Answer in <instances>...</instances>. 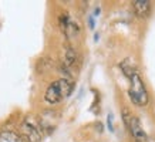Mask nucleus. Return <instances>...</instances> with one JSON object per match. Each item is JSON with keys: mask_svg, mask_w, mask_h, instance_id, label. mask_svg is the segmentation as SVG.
I'll return each mask as SVG.
<instances>
[{"mask_svg": "<svg viewBox=\"0 0 155 142\" xmlns=\"http://www.w3.org/2000/svg\"><path fill=\"white\" fill-rule=\"evenodd\" d=\"M73 88H74V80L60 78L48 85V88L44 92V99L47 104L56 105L64 98H67L73 92Z\"/></svg>", "mask_w": 155, "mask_h": 142, "instance_id": "f257e3e1", "label": "nucleus"}, {"mask_svg": "<svg viewBox=\"0 0 155 142\" xmlns=\"http://www.w3.org/2000/svg\"><path fill=\"white\" fill-rule=\"evenodd\" d=\"M131 81V85H130V98L135 105H140V107H144V105L148 104V91H147L145 82L142 80V77L137 73L130 78Z\"/></svg>", "mask_w": 155, "mask_h": 142, "instance_id": "f03ea898", "label": "nucleus"}, {"mask_svg": "<svg viewBox=\"0 0 155 142\" xmlns=\"http://www.w3.org/2000/svg\"><path fill=\"white\" fill-rule=\"evenodd\" d=\"M20 135L24 138L26 142H41L43 139V129L40 122L33 117H26L23 122L20 124Z\"/></svg>", "mask_w": 155, "mask_h": 142, "instance_id": "7ed1b4c3", "label": "nucleus"}, {"mask_svg": "<svg viewBox=\"0 0 155 142\" xmlns=\"http://www.w3.org/2000/svg\"><path fill=\"white\" fill-rule=\"evenodd\" d=\"M60 28L64 33V36L68 38L74 37L78 33V26L73 21V19L68 16V13H63L60 16Z\"/></svg>", "mask_w": 155, "mask_h": 142, "instance_id": "20e7f679", "label": "nucleus"}, {"mask_svg": "<svg viewBox=\"0 0 155 142\" xmlns=\"http://www.w3.org/2000/svg\"><path fill=\"white\" fill-rule=\"evenodd\" d=\"M128 131L131 132V135L134 137L135 142H148V137H147V134H145V131H144V128H142L138 117H134V115H132L130 127H128Z\"/></svg>", "mask_w": 155, "mask_h": 142, "instance_id": "39448f33", "label": "nucleus"}, {"mask_svg": "<svg viewBox=\"0 0 155 142\" xmlns=\"http://www.w3.org/2000/svg\"><path fill=\"white\" fill-rule=\"evenodd\" d=\"M132 7L134 11L138 17L141 19H147L151 14V2L150 0H134L132 2Z\"/></svg>", "mask_w": 155, "mask_h": 142, "instance_id": "423d86ee", "label": "nucleus"}, {"mask_svg": "<svg viewBox=\"0 0 155 142\" xmlns=\"http://www.w3.org/2000/svg\"><path fill=\"white\" fill-rule=\"evenodd\" d=\"M61 63L66 67H68L70 70H73V67L77 66V63H78V54H77V51H75V48L73 46L67 44L66 47H64V58L61 60Z\"/></svg>", "mask_w": 155, "mask_h": 142, "instance_id": "0eeeda50", "label": "nucleus"}, {"mask_svg": "<svg viewBox=\"0 0 155 142\" xmlns=\"http://www.w3.org/2000/svg\"><path fill=\"white\" fill-rule=\"evenodd\" d=\"M0 142H26L24 138L20 134L10 131V129H3L0 131Z\"/></svg>", "mask_w": 155, "mask_h": 142, "instance_id": "6e6552de", "label": "nucleus"}, {"mask_svg": "<svg viewBox=\"0 0 155 142\" xmlns=\"http://www.w3.org/2000/svg\"><path fill=\"white\" fill-rule=\"evenodd\" d=\"M120 67H121L122 73H124V76L128 77V78H131L134 74H137L138 71H137V66L135 63L132 61V58H125L124 61L120 64Z\"/></svg>", "mask_w": 155, "mask_h": 142, "instance_id": "1a4fd4ad", "label": "nucleus"}, {"mask_svg": "<svg viewBox=\"0 0 155 142\" xmlns=\"http://www.w3.org/2000/svg\"><path fill=\"white\" fill-rule=\"evenodd\" d=\"M131 118H132V114L131 111L128 108H122V119H124V124L125 127H130V122H131Z\"/></svg>", "mask_w": 155, "mask_h": 142, "instance_id": "9d476101", "label": "nucleus"}, {"mask_svg": "<svg viewBox=\"0 0 155 142\" xmlns=\"http://www.w3.org/2000/svg\"><path fill=\"white\" fill-rule=\"evenodd\" d=\"M108 128L113 129V117H111V115L108 117Z\"/></svg>", "mask_w": 155, "mask_h": 142, "instance_id": "9b49d317", "label": "nucleus"}]
</instances>
